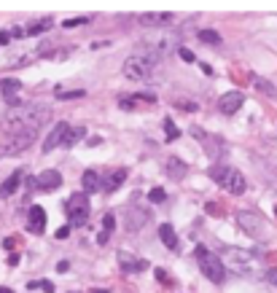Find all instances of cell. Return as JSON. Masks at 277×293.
I'll return each instance as SVG.
<instances>
[{
  "label": "cell",
  "mask_w": 277,
  "mask_h": 293,
  "mask_svg": "<svg viewBox=\"0 0 277 293\" xmlns=\"http://www.w3.org/2000/svg\"><path fill=\"white\" fill-rule=\"evenodd\" d=\"M9 264H11V266H17V264H19V256H17V253H11V258H9Z\"/></svg>",
  "instance_id": "8d00e7d4"
},
{
  "label": "cell",
  "mask_w": 277,
  "mask_h": 293,
  "mask_svg": "<svg viewBox=\"0 0 277 293\" xmlns=\"http://www.w3.org/2000/svg\"><path fill=\"white\" fill-rule=\"evenodd\" d=\"M14 242H17V240H11V237H9V240H3V248L6 250H14Z\"/></svg>",
  "instance_id": "e575fe53"
},
{
  "label": "cell",
  "mask_w": 277,
  "mask_h": 293,
  "mask_svg": "<svg viewBox=\"0 0 277 293\" xmlns=\"http://www.w3.org/2000/svg\"><path fill=\"white\" fill-rule=\"evenodd\" d=\"M237 226H240L245 234H250V237H261V234H264V221H261L256 213H248V210L237 213Z\"/></svg>",
  "instance_id": "52a82bcc"
},
{
  "label": "cell",
  "mask_w": 277,
  "mask_h": 293,
  "mask_svg": "<svg viewBox=\"0 0 277 293\" xmlns=\"http://www.w3.org/2000/svg\"><path fill=\"white\" fill-rule=\"evenodd\" d=\"M224 266H232L237 274H253V269H256V258L250 256L248 250H237V248H226L224 256Z\"/></svg>",
  "instance_id": "277c9868"
},
{
  "label": "cell",
  "mask_w": 277,
  "mask_h": 293,
  "mask_svg": "<svg viewBox=\"0 0 277 293\" xmlns=\"http://www.w3.org/2000/svg\"><path fill=\"white\" fill-rule=\"evenodd\" d=\"M167 175H170L172 180H180V178L186 175V164H183L180 159H170V161H167Z\"/></svg>",
  "instance_id": "ffe728a7"
},
{
  "label": "cell",
  "mask_w": 277,
  "mask_h": 293,
  "mask_svg": "<svg viewBox=\"0 0 277 293\" xmlns=\"http://www.w3.org/2000/svg\"><path fill=\"white\" fill-rule=\"evenodd\" d=\"M92 293H108V290H92Z\"/></svg>",
  "instance_id": "f35d334b"
},
{
  "label": "cell",
  "mask_w": 277,
  "mask_h": 293,
  "mask_svg": "<svg viewBox=\"0 0 277 293\" xmlns=\"http://www.w3.org/2000/svg\"><path fill=\"white\" fill-rule=\"evenodd\" d=\"M84 137V129H70V135L65 137V145H76Z\"/></svg>",
  "instance_id": "484cf974"
},
{
  "label": "cell",
  "mask_w": 277,
  "mask_h": 293,
  "mask_svg": "<svg viewBox=\"0 0 277 293\" xmlns=\"http://www.w3.org/2000/svg\"><path fill=\"white\" fill-rule=\"evenodd\" d=\"M46 30H51V19L46 17V19H38L35 25H30L27 30H25V35H41V33H46Z\"/></svg>",
  "instance_id": "44dd1931"
},
{
  "label": "cell",
  "mask_w": 277,
  "mask_h": 293,
  "mask_svg": "<svg viewBox=\"0 0 277 293\" xmlns=\"http://www.w3.org/2000/svg\"><path fill=\"white\" fill-rule=\"evenodd\" d=\"M126 180V169H116L113 175H108L105 180H102V191H108V194H113V191L121 186V183Z\"/></svg>",
  "instance_id": "e0dca14e"
},
{
  "label": "cell",
  "mask_w": 277,
  "mask_h": 293,
  "mask_svg": "<svg viewBox=\"0 0 277 293\" xmlns=\"http://www.w3.org/2000/svg\"><path fill=\"white\" fill-rule=\"evenodd\" d=\"M67 135H70L67 121H59V124H54V129H51L49 135H46V140H43V153H46V151H54L57 145H62Z\"/></svg>",
  "instance_id": "ba28073f"
},
{
  "label": "cell",
  "mask_w": 277,
  "mask_h": 293,
  "mask_svg": "<svg viewBox=\"0 0 277 293\" xmlns=\"http://www.w3.org/2000/svg\"><path fill=\"white\" fill-rule=\"evenodd\" d=\"M73 97H84V91L81 89H76V91H57V100H73Z\"/></svg>",
  "instance_id": "4316f807"
},
{
  "label": "cell",
  "mask_w": 277,
  "mask_h": 293,
  "mask_svg": "<svg viewBox=\"0 0 277 293\" xmlns=\"http://www.w3.org/2000/svg\"><path fill=\"white\" fill-rule=\"evenodd\" d=\"M38 137V127H14L3 140V153L6 156H17V153L27 151Z\"/></svg>",
  "instance_id": "7a4b0ae2"
},
{
  "label": "cell",
  "mask_w": 277,
  "mask_h": 293,
  "mask_svg": "<svg viewBox=\"0 0 277 293\" xmlns=\"http://www.w3.org/2000/svg\"><path fill=\"white\" fill-rule=\"evenodd\" d=\"M137 19L143 22L146 27H162V25H170L175 17H172L170 11H151V14H140Z\"/></svg>",
  "instance_id": "30bf717a"
},
{
  "label": "cell",
  "mask_w": 277,
  "mask_h": 293,
  "mask_svg": "<svg viewBox=\"0 0 277 293\" xmlns=\"http://www.w3.org/2000/svg\"><path fill=\"white\" fill-rule=\"evenodd\" d=\"M180 59H186V62H194V54L188 49H180Z\"/></svg>",
  "instance_id": "4dcf8cb0"
},
{
  "label": "cell",
  "mask_w": 277,
  "mask_h": 293,
  "mask_svg": "<svg viewBox=\"0 0 277 293\" xmlns=\"http://www.w3.org/2000/svg\"><path fill=\"white\" fill-rule=\"evenodd\" d=\"M67 234H70V226H62V229H57V240H65Z\"/></svg>",
  "instance_id": "1f68e13d"
},
{
  "label": "cell",
  "mask_w": 277,
  "mask_h": 293,
  "mask_svg": "<svg viewBox=\"0 0 277 293\" xmlns=\"http://www.w3.org/2000/svg\"><path fill=\"white\" fill-rule=\"evenodd\" d=\"M0 89H3V97L6 100L17 103V94L22 91V81H17V78H3V81H0Z\"/></svg>",
  "instance_id": "9a60e30c"
},
{
  "label": "cell",
  "mask_w": 277,
  "mask_h": 293,
  "mask_svg": "<svg viewBox=\"0 0 277 293\" xmlns=\"http://www.w3.org/2000/svg\"><path fill=\"white\" fill-rule=\"evenodd\" d=\"M118 261H121L124 272H143V269H148V261H143V258H129L126 253H118Z\"/></svg>",
  "instance_id": "5bb4252c"
},
{
  "label": "cell",
  "mask_w": 277,
  "mask_h": 293,
  "mask_svg": "<svg viewBox=\"0 0 277 293\" xmlns=\"http://www.w3.org/2000/svg\"><path fill=\"white\" fill-rule=\"evenodd\" d=\"M0 293H11V288H0Z\"/></svg>",
  "instance_id": "74e56055"
},
{
  "label": "cell",
  "mask_w": 277,
  "mask_h": 293,
  "mask_svg": "<svg viewBox=\"0 0 277 293\" xmlns=\"http://www.w3.org/2000/svg\"><path fill=\"white\" fill-rule=\"evenodd\" d=\"M196 256H199V269H202V274L207 277L210 282H224V277H226L224 261H221L218 256H213V253H207L204 248H196Z\"/></svg>",
  "instance_id": "5b68a950"
},
{
  "label": "cell",
  "mask_w": 277,
  "mask_h": 293,
  "mask_svg": "<svg viewBox=\"0 0 277 293\" xmlns=\"http://www.w3.org/2000/svg\"><path fill=\"white\" fill-rule=\"evenodd\" d=\"M126 229L129 231H140L146 226V221H148V213L146 210H140V207H126Z\"/></svg>",
  "instance_id": "8fae6325"
},
{
  "label": "cell",
  "mask_w": 277,
  "mask_h": 293,
  "mask_svg": "<svg viewBox=\"0 0 277 293\" xmlns=\"http://www.w3.org/2000/svg\"><path fill=\"white\" fill-rule=\"evenodd\" d=\"M38 186H41L43 191H54V188H59V186H62L59 172H57V169H46V172H41V175H38Z\"/></svg>",
  "instance_id": "4fadbf2b"
},
{
  "label": "cell",
  "mask_w": 277,
  "mask_h": 293,
  "mask_svg": "<svg viewBox=\"0 0 277 293\" xmlns=\"http://www.w3.org/2000/svg\"><path fill=\"white\" fill-rule=\"evenodd\" d=\"M164 132H167V140H175V137L180 135V132H178V127L172 124V119H164Z\"/></svg>",
  "instance_id": "cb8c5ba5"
},
{
  "label": "cell",
  "mask_w": 277,
  "mask_h": 293,
  "mask_svg": "<svg viewBox=\"0 0 277 293\" xmlns=\"http://www.w3.org/2000/svg\"><path fill=\"white\" fill-rule=\"evenodd\" d=\"M154 67H156V57L151 51H134L124 62V75L134 81H148L154 75Z\"/></svg>",
  "instance_id": "6da1fadb"
},
{
  "label": "cell",
  "mask_w": 277,
  "mask_h": 293,
  "mask_svg": "<svg viewBox=\"0 0 277 293\" xmlns=\"http://www.w3.org/2000/svg\"><path fill=\"white\" fill-rule=\"evenodd\" d=\"M81 186H84L86 194H94V191H100V188H102V180H100V175L94 172V169H86L84 178H81Z\"/></svg>",
  "instance_id": "2e32d148"
},
{
  "label": "cell",
  "mask_w": 277,
  "mask_h": 293,
  "mask_svg": "<svg viewBox=\"0 0 277 293\" xmlns=\"http://www.w3.org/2000/svg\"><path fill=\"white\" fill-rule=\"evenodd\" d=\"M199 41L202 43H210V46H218L221 43V35L216 30H199Z\"/></svg>",
  "instance_id": "7402d4cb"
},
{
  "label": "cell",
  "mask_w": 277,
  "mask_h": 293,
  "mask_svg": "<svg viewBox=\"0 0 277 293\" xmlns=\"http://www.w3.org/2000/svg\"><path fill=\"white\" fill-rule=\"evenodd\" d=\"M210 178L216 180L218 186H224L229 194H237V197H240L242 191H245V178H242V172H237V169H232V167H224V164L213 167V169H210Z\"/></svg>",
  "instance_id": "3957f363"
},
{
  "label": "cell",
  "mask_w": 277,
  "mask_h": 293,
  "mask_svg": "<svg viewBox=\"0 0 277 293\" xmlns=\"http://www.w3.org/2000/svg\"><path fill=\"white\" fill-rule=\"evenodd\" d=\"M266 277H269V282H272L274 288H277V269H269V272H266Z\"/></svg>",
  "instance_id": "d6a6232c"
},
{
  "label": "cell",
  "mask_w": 277,
  "mask_h": 293,
  "mask_svg": "<svg viewBox=\"0 0 277 293\" xmlns=\"http://www.w3.org/2000/svg\"><path fill=\"white\" fill-rule=\"evenodd\" d=\"M65 210H67L70 221H73L76 226H84L86 218H89V197H86V194H73L67 199Z\"/></svg>",
  "instance_id": "8992f818"
},
{
  "label": "cell",
  "mask_w": 277,
  "mask_h": 293,
  "mask_svg": "<svg viewBox=\"0 0 277 293\" xmlns=\"http://www.w3.org/2000/svg\"><path fill=\"white\" fill-rule=\"evenodd\" d=\"M242 103H245L242 91H226V94L218 100V111L226 113V116H232V113H237L242 108Z\"/></svg>",
  "instance_id": "9c48e42d"
},
{
  "label": "cell",
  "mask_w": 277,
  "mask_h": 293,
  "mask_svg": "<svg viewBox=\"0 0 277 293\" xmlns=\"http://www.w3.org/2000/svg\"><path fill=\"white\" fill-rule=\"evenodd\" d=\"M67 269H70L67 261H59V264H57V272H67Z\"/></svg>",
  "instance_id": "836d02e7"
},
{
  "label": "cell",
  "mask_w": 277,
  "mask_h": 293,
  "mask_svg": "<svg viewBox=\"0 0 277 293\" xmlns=\"http://www.w3.org/2000/svg\"><path fill=\"white\" fill-rule=\"evenodd\" d=\"M78 25H89V17H76L65 22V27H78Z\"/></svg>",
  "instance_id": "83f0119b"
},
{
  "label": "cell",
  "mask_w": 277,
  "mask_h": 293,
  "mask_svg": "<svg viewBox=\"0 0 277 293\" xmlns=\"http://www.w3.org/2000/svg\"><path fill=\"white\" fill-rule=\"evenodd\" d=\"M30 288H43L46 293H54V285H51L49 280H46V282H33V285H30Z\"/></svg>",
  "instance_id": "f546056e"
},
{
  "label": "cell",
  "mask_w": 277,
  "mask_h": 293,
  "mask_svg": "<svg viewBox=\"0 0 277 293\" xmlns=\"http://www.w3.org/2000/svg\"><path fill=\"white\" fill-rule=\"evenodd\" d=\"M256 86L264 91V94H269V97H274V94H277V89H274L269 81H264V78H256Z\"/></svg>",
  "instance_id": "603a6c76"
},
{
  "label": "cell",
  "mask_w": 277,
  "mask_h": 293,
  "mask_svg": "<svg viewBox=\"0 0 277 293\" xmlns=\"http://www.w3.org/2000/svg\"><path fill=\"white\" fill-rule=\"evenodd\" d=\"M19 180H22V172H14L9 180L3 183V186H0V199H6V197H11L14 191L19 188Z\"/></svg>",
  "instance_id": "d6986e66"
},
{
  "label": "cell",
  "mask_w": 277,
  "mask_h": 293,
  "mask_svg": "<svg viewBox=\"0 0 277 293\" xmlns=\"http://www.w3.org/2000/svg\"><path fill=\"white\" fill-rule=\"evenodd\" d=\"M159 237H162V242L167 245L170 250H175V248H178V237H175V229H172L170 223H162V226H159Z\"/></svg>",
  "instance_id": "ac0fdd59"
},
{
  "label": "cell",
  "mask_w": 277,
  "mask_h": 293,
  "mask_svg": "<svg viewBox=\"0 0 277 293\" xmlns=\"http://www.w3.org/2000/svg\"><path fill=\"white\" fill-rule=\"evenodd\" d=\"M30 231H33V234H41V231L46 229V210L41 205H33L30 207Z\"/></svg>",
  "instance_id": "7c38bea8"
},
{
  "label": "cell",
  "mask_w": 277,
  "mask_h": 293,
  "mask_svg": "<svg viewBox=\"0 0 277 293\" xmlns=\"http://www.w3.org/2000/svg\"><path fill=\"white\" fill-rule=\"evenodd\" d=\"M148 199H151L154 205H162L164 199H167V194H164V188H151V194H148Z\"/></svg>",
  "instance_id": "d4e9b609"
},
{
  "label": "cell",
  "mask_w": 277,
  "mask_h": 293,
  "mask_svg": "<svg viewBox=\"0 0 277 293\" xmlns=\"http://www.w3.org/2000/svg\"><path fill=\"white\" fill-rule=\"evenodd\" d=\"M102 226H105V231H113V226H116V218H113V213H108L105 218H102Z\"/></svg>",
  "instance_id": "f1b7e54d"
},
{
  "label": "cell",
  "mask_w": 277,
  "mask_h": 293,
  "mask_svg": "<svg viewBox=\"0 0 277 293\" xmlns=\"http://www.w3.org/2000/svg\"><path fill=\"white\" fill-rule=\"evenodd\" d=\"M9 38H11L9 33H0V46H6V43H9Z\"/></svg>",
  "instance_id": "d590c367"
}]
</instances>
